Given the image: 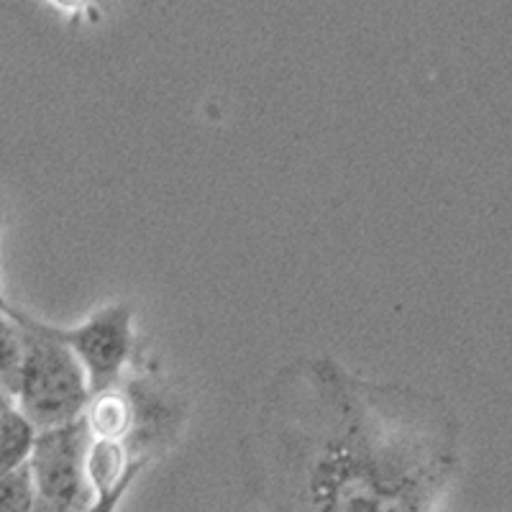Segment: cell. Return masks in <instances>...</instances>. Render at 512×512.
I'll return each mask as SVG.
<instances>
[{"label": "cell", "instance_id": "6da1fadb", "mask_svg": "<svg viewBox=\"0 0 512 512\" xmlns=\"http://www.w3.org/2000/svg\"><path fill=\"white\" fill-rule=\"evenodd\" d=\"M277 443L295 512H428L451 466L438 408L331 364L297 374Z\"/></svg>", "mask_w": 512, "mask_h": 512}, {"label": "cell", "instance_id": "7a4b0ae2", "mask_svg": "<svg viewBox=\"0 0 512 512\" xmlns=\"http://www.w3.org/2000/svg\"><path fill=\"white\" fill-rule=\"evenodd\" d=\"M18 323L24 328V364L16 392L21 413L39 431L82 418L93 402V392L80 356L47 323L26 313L18 315Z\"/></svg>", "mask_w": 512, "mask_h": 512}, {"label": "cell", "instance_id": "3957f363", "mask_svg": "<svg viewBox=\"0 0 512 512\" xmlns=\"http://www.w3.org/2000/svg\"><path fill=\"white\" fill-rule=\"evenodd\" d=\"M93 441L88 415L39 431L29 464L41 500L54 502L64 512H85L98 500L88 472Z\"/></svg>", "mask_w": 512, "mask_h": 512}, {"label": "cell", "instance_id": "277c9868", "mask_svg": "<svg viewBox=\"0 0 512 512\" xmlns=\"http://www.w3.org/2000/svg\"><path fill=\"white\" fill-rule=\"evenodd\" d=\"M131 320L134 315L128 305H108L77 328L52 326V331L64 344L72 346V351L80 356L88 369L93 397L113 390V384L121 377V369L131 354V344H134Z\"/></svg>", "mask_w": 512, "mask_h": 512}, {"label": "cell", "instance_id": "5b68a950", "mask_svg": "<svg viewBox=\"0 0 512 512\" xmlns=\"http://www.w3.org/2000/svg\"><path fill=\"white\" fill-rule=\"evenodd\" d=\"M39 428L21 413L16 402L0 413V474H8L31 459Z\"/></svg>", "mask_w": 512, "mask_h": 512}, {"label": "cell", "instance_id": "8992f818", "mask_svg": "<svg viewBox=\"0 0 512 512\" xmlns=\"http://www.w3.org/2000/svg\"><path fill=\"white\" fill-rule=\"evenodd\" d=\"M126 469L128 461L121 443L111 441V438H95L88 456V472L95 492L103 495V492L116 487L123 479V474H126Z\"/></svg>", "mask_w": 512, "mask_h": 512}, {"label": "cell", "instance_id": "52a82bcc", "mask_svg": "<svg viewBox=\"0 0 512 512\" xmlns=\"http://www.w3.org/2000/svg\"><path fill=\"white\" fill-rule=\"evenodd\" d=\"M24 364V328L11 315L0 313V387H6L16 400Z\"/></svg>", "mask_w": 512, "mask_h": 512}, {"label": "cell", "instance_id": "ba28073f", "mask_svg": "<svg viewBox=\"0 0 512 512\" xmlns=\"http://www.w3.org/2000/svg\"><path fill=\"white\" fill-rule=\"evenodd\" d=\"M85 415H88L95 438H111V441H118V438L128 431V425H131V405H128L123 397L111 395V390L93 397V402H90V408Z\"/></svg>", "mask_w": 512, "mask_h": 512}, {"label": "cell", "instance_id": "9c48e42d", "mask_svg": "<svg viewBox=\"0 0 512 512\" xmlns=\"http://www.w3.org/2000/svg\"><path fill=\"white\" fill-rule=\"evenodd\" d=\"M36 482L31 464H21L8 474H0V512H34Z\"/></svg>", "mask_w": 512, "mask_h": 512}, {"label": "cell", "instance_id": "30bf717a", "mask_svg": "<svg viewBox=\"0 0 512 512\" xmlns=\"http://www.w3.org/2000/svg\"><path fill=\"white\" fill-rule=\"evenodd\" d=\"M141 466H144V461L141 459L128 461V469H126V474H123L121 482H118L113 489H108V492H103V495H98V500H95L85 512H116L118 502H121V497L126 495V489L131 487V482L136 479V474H139Z\"/></svg>", "mask_w": 512, "mask_h": 512}, {"label": "cell", "instance_id": "8fae6325", "mask_svg": "<svg viewBox=\"0 0 512 512\" xmlns=\"http://www.w3.org/2000/svg\"><path fill=\"white\" fill-rule=\"evenodd\" d=\"M52 3L59 8V11H67V13H77L88 6V0H52Z\"/></svg>", "mask_w": 512, "mask_h": 512}, {"label": "cell", "instance_id": "7c38bea8", "mask_svg": "<svg viewBox=\"0 0 512 512\" xmlns=\"http://www.w3.org/2000/svg\"><path fill=\"white\" fill-rule=\"evenodd\" d=\"M0 223H3V210H0ZM0 313L11 315L13 320H18V315H21V310H18V308H13V305L8 303V300H6V295H3V290H0Z\"/></svg>", "mask_w": 512, "mask_h": 512}, {"label": "cell", "instance_id": "4fadbf2b", "mask_svg": "<svg viewBox=\"0 0 512 512\" xmlns=\"http://www.w3.org/2000/svg\"><path fill=\"white\" fill-rule=\"evenodd\" d=\"M34 512H64V510H62V507H59V505H54V502L41 500V497H36Z\"/></svg>", "mask_w": 512, "mask_h": 512}, {"label": "cell", "instance_id": "5bb4252c", "mask_svg": "<svg viewBox=\"0 0 512 512\" xmlns=\"http://www.w3.org/2000/svg\"><path fill=\"white\" fill-rule=\"evenodd\" d=\"M13 402H16V400H13L11 392H8L6 387H0V413H3V410H6L8 405H13Z\"/></svg>", "mask_w": 512, "mask_h": 512}]
</instances>
